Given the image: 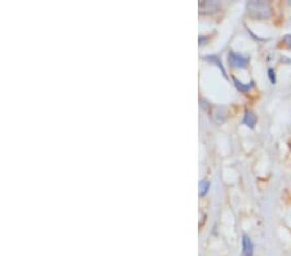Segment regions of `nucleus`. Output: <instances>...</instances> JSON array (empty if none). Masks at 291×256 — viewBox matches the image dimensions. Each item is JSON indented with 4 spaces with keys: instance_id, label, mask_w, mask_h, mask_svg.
<instances>
[{
    "instance_id": "3",
    "label": "nucleus",
    "mask_w": 291,
    "mask_h": 256,
    "mask_svg": "<svg viewBox=\"0 0 291 256\" xmlns=\"http://www.w3.org/2000/svg\"><path fill=\"white\" fill-rule=\"evenodd\" d=\"M241 256H254V242L246 234L242 237V255Z\"/></svg>"
},
{
    "instance_id": "2",
    "label": "nucleus",
    "mask_w": 291,
    "mask_h": 256,
    "mask_svg": "<svg viewBox=\"0 0 291 256\" xmlns=\"http://www.w3.org/2000/svg\"><path fill=\"white\" fill-rule=\"evenodd\" d=\"M228 62L231 65L232 67H237V69H245L247 67L248 62H250V58L247 56L239 55V53L236 52H229L228 55Z\"/></svg>"
},
{
    "instance_id": "9",
    "label": "nucleus",
    "mask_w": 291,
    "mask_h": 256,
    "mask_svg": "<svg viewBox=\"0 0 291 256\" xmlns=\"http://www.w3.org/2000/svg\"><path fill=\"white\" fill-rule=\"evenodd\" d=\"M282 42H283V44L287 47V48L291 49V35H285V36H283Z\"/></svg>"
},
{
    "instance_id": "6",
    "label": "nucleus",
    "mask_w": 291,
    "mask_h": 256,
    "mask_svg": "<svg viewBox=\"0 0 291 256\" xmlns=\"http://www.w3.org/2000/svg\"><path fill=\"white\" fill-rule=\"evenodd\" d=\"M233 82H234V84H236L237 89L245 93L248 92V91L254 87V83H252V82H251V83H242V82H239L237 78H233Z\"/></svg>"
},
{
    "instance_id": "7",
    "label": "nucleus",
    "mask_w": 291,
    "mask_h": 256,
    "mask_svg": "<svg viewBox=\"0 0 291 256\" xmlns=\"http://www.w3.org/2000/svg\"><path fill=\"white\" fill-rule=\"evenodd\" d=\"M208 188H210V182H208L207 180H202V181L199 182V194H201V196H205V194L207 193Z\"/></svg>"
},
{
    "instance_id": "1",
    "label": "nucleus",
    "mask_w": 291,
    "mask_h": 256,
    "mask_svg": "<svg viewBox=\"0 0 291 256\" xmlns=\"http://www.w3.org/2000/svg\"><path fill=\"white\" fill-rule=\"evenodd\" d=\"M248 15L254 18H259V20H264V18L271 17L272 15V7L268 2H259V0H255V2H250L247 4Z\"/></svg>"
},
{
    "instance_id": "10",
    "label": "nucleus",
    "mask_w": 291,
    "mask_h": 256,
    "mask_svg": "<svg viewBox=\"0 0 291 256\" xmlns=\"http://www.w3.org/2000/svg\"><path fill=\"white\" fill-rule=\"evenodd\" d=\"M268 77H269V79H271V82L272 83H276V75H274V70L273 69H269L268 70Z\"/></svg>"
},
{
    "instance_id": "8",
    "label": "nucleus",
    "mask_w": 291,
    "mask_h": 256,
    "mask_svg": "<svg viewBox=\"0 0 291 256\" xmlns=\"http://www.w3.org/2000/svg\"><path fill=\"white\" fill-rule=\"evenodd\" d=\"M206 60H208L210 61V62H215L217 65V66L220 67V69H222V71H223V74L225 75V77H227V74H225V70H224V67H223V65H222V62H220L219 61V58L216 57V56H206Z\"/></svg>"
},
{
    "instance_id": "5",
    "label": "nucleus",
    "mask_w": 291,
    "mask_h": 256,
    "mask_svg": "<svg viewBox=\"0 0 291 256\" xmlns=\"http://www.w3.org/2000/svg\"><path fill=\"white\" fill-rule=\"evenodd\" d=\"M199 9L202 11V13H212L213 11L217 9V4L215 2H202L199 4Z\"/></svg>"
},
{
    "instance_id": "4",
    "label": "nucleus",
    "mask_w": 291,
    "mask_h": 256,
    "mask_svg": "<svg viewBox=\"0 0 291 256\" xmlns=\"http://www.w3.org/2000/svg\"><path fill=\"white\" fill-rule=\"evenodd\" d=\"M242 122L243 124H246V126L250 127V128H254L255 124H257V115H255L254 112H251V110H246Z\"/></svg>"
}]
</instances>
